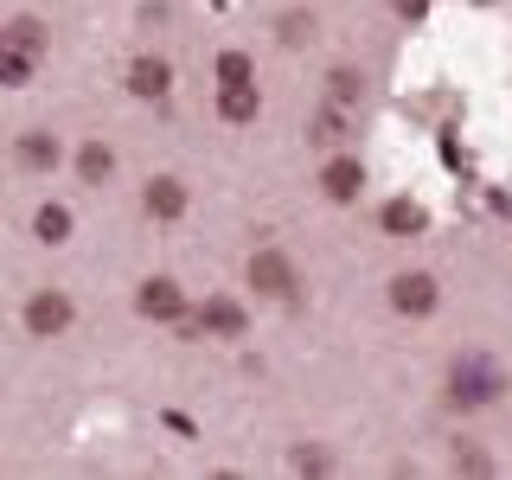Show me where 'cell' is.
Segmentation results:
<instances>
[{
	"label": "cell",
	"instance_id": "6da1fadb",
	"mask_svg": "<svg viewBox=\"0 0 512 480\" xmlns=\"http://www.w3.org/2000/svg\"><path fill=\"white\" fill-rule=\"evenodd\" d=\"M250 288H263V295L288 301V295H295V263H288L282 250H256V256H250Z\"/></svg>",
	"mask_w": 512,
	"mask_h": 480
},
{
	"label": "cell",
	"instance_id": "7a4b0ae2",
	"mask_svg": "<svg viewBox=\"0 0 512 480\" xmlns=\"http://www.w3.org/2000/svg\"><path fill=\"white\" fill-rule=\"evenodd\" d=\"M64 327H71V301H64V295L45 288V295L26 301V333H32V340H52V333H64Z\"/></svg>",
	"mask_w": 512,
	"mask_h": 480
},
{
	"label": "cell",
	"instance_id": "3957f363",
	"mask_svg": "<svg viewBox=\"0 0 512 480\" xmlns=\"http://www.w3.org/2000/svg\"><path fill=\"white\" fill-rule=\"evenodd\" d=\"M135 308L148 314V320H180L186 314V295H180V282H167V276H154V282H141V295H135Z\"/></svg>",
	"mask_w": 512,
	"mask_h": 480
},
{
	"label": "cell",
	"instance_id": "277c9868",
	"mask_svg": "<svg viewBox=\"0 0 512 480\" xmlns=\"http://www.w3.org/2000/svg\"><path fill=\"white\" fill-rule=\"evenodd\" d=\"M493 391H500L493 365H480V359H461V365H455V404H487Z\"/></svg>",
	"mask_w": 512,
	"mask_h": 480
},
{
	"label": "cell",
	"instance_id": "5b68a950",
	"mask_svg": "<svg viewBox=\"0 0 512 480\" xmlns=\"http://www.w3.org/2000/svg\"><path fill=\"white\" fill-rule=\"evenodd\" d=\"M320 186H327V199L352 205V199H359V186H365V167L352 154H340V160H327V167H320Z\"/></svg>",
	"mask_w": 512,
	"mask_h": 480
},
{
	"label": "cell",
	"instance_id": "8992f818",
	"mask_svg": "<svg viewBox=\"0 0 512 480\" xmlns=\"http://www.w3.org/2000/svg\"><path fill=\"white\" fill-rule=\"evenodd\" d=\"M186 333H224V340H237L244 333V308L237 301H205V314L186 320Z\"/></svg>",
	"mask_w": 512,
	"mask_h": 480
},
{
	"label": "cell",
	"instance_id": "52a82bcc",
	"mask_svg": "<svg viewBox=\"0 0 512 480\" xmlns=\"http://www.w3.org/2000/svg\"><path fill=\"white\" fill-rule=\"evenodd\" d=\"M391 308L397 314H429V308H436V282H429V276H397L391 282Z\"/></svg>",
	"mask_w": 512,
	"mask_h": 480
},
{
	"label": "cell",
	"instance_id": "ba28073f",
	"mask_svg": "<svg viewBox=\"0 0 512 480\" xmlns=\"http://www.w3.org/2000/svg\"><path fill=\"white\" fill-rule=\"evenodd\" d=\"M128 90L135 96H167L173 90V71L160 58H135V71H128Z\"/></svg>",
	"mask_w": 512,
	"mask_h": 480
},
{
	"label": "cell",
	"instance_id": "9c48e42d",
	"mask_svg": "<svg viewBox=\"0 0 512 480\" xmlns=\"http://www.w3.org/2000/svg\"><path fill=\"white\" fill-rule=\"evenodd\" d=\"M20 167H32V173H45V167H58V141L52 135H20Z\"/></svg>",
	"mask_w": 512,
	"mask_h": 480
},
{
	"label": "cell",
	"instance_id": "30bf717a",
	"mask_svg": "<svg viewBox=\"0 0 512 480\" xmlns=\"http://www.w3.org/2000/svg\"><path fill=\"white\" fill-rule=\"evenodd\" d=\"M148 212H154V218H180V212H186V186H180V180H154V186H148Z\"/></svg>",
	"mask_w": 512,
	"mask_h": 480
},
{
	"label": "cell",
	"instance_id": "8fae6325",
	"mask_svg": "<svg viewBox=\"0 0 512 480\" xmlns=\"http://www.w3.org/2000/svg\"><path fill=\"white\" fill-rule=\"evenodd\" d=\"M218 109H224V122H256V84H224Z\"/></svg>",
	"mask_w": 512,
	"mask_h": 480
},
{
	"label": "cell",
	"instance_id": "7c38bea8",
	"mask_svg": "<svg viewBox=\"0 0 512 480\" xmlns=\"http://www.w3.org/2000/svg\"><path fill=\"white\" fill-rule=\"evenodd\" d=\"M384 231H397V237L423 231V205H410V199H391V205H384Z\"/></svg>",
	"mask_w": 512,
	"mask_h": 480
},
{
	"label": "cell",
	"instance_id": "4fadbf2b",
	"mask_svg": "<svg viewBox=\"0 0 512 480\" xmlns=\"http://www.w3.org/2000/svg\"><path fill=\"white\" fill-rule=\"evenodd\" d=\"M32 64H39L32 52H20V45H7V39H0V84H26V77H32Z\"/></svg>",
	"mask_w": 512,
	"mask_h": 480
},
{
	"label": "cell",
	"instance_id": "5bb4252c",
	"mask_svg": "<svg viewBox=\"0 0 512 480\" xmlns=\"http://www.w3.org/2000/svg\"><path fill=\"white\" fill-rule=\"evenodd\" d=\"M32 231H39L45 244H64V237H71V212H64V205H39V218H32Z\"/></svg>",
	"mask_w": 512,
	"mask_h": 480
},
{
	"label": "cell",
	"instance_id": "9a60e30c",
	"mask_svg": "<svg viewBox=\"0 0 512 480\" xmlns=\"http://www.w3.org/2000/svg\"><path fill=\"white\" fill-rule=\"evenodd\" d=\"M77 173H84V180L96 186V180H109V173H116V154L103 148V141H90L84 154H77Z\"/></svg>",
	"mask_w": 512,
	"mask_h": 480
},
{
	"label": "cell",
	"instance_id": "2e32d148",
	"mask_svg": "<svg viewBox=\"0 0 512 480\" xmlns=\"http://www.w3.org/2000/svg\"><path fill=\"white\" fill-rule=\"evenodd\" d=\"M7 45H20V52L39 58V52H45V26H39V20H13V26H7Z\"/></svg>",
	"mask_w": 512,
	"mask_h": 480
},
{
	"label": "cell",
	"instance_id": "e0dca14e",
	"mask_svg": "<svg viewBox=\"0 0 512 480\" xmlns=\"http://www.w3.org/2000/svg\"><path fill=\"white\" fill-rule=\"evenodd\" d=\"M250 77H256V71H250L244 52H224V58H218V84H250Z\"/></svg>",
	"mask_w": 512,
	"mask_h": 480
},
{
	"label": "cell",
	"instance_id": "ac0fdd59",
	"mask_svg": "<svg viewBox=\"0 0 512 480\" xmlns=\"http://www.w3.org/2000/svg\"><path fill=\"white\" fill-rule=\"evenodd\" d=\"M327 84H333V103H340V109H346V103H359V90H365V77H359V71H333V77H327Z\"/></svg>",
	"mask_w": 512,
	"mask_h": 480
},
{
	"label": "cell",
	"instance_id": "d6986e66",
	"mask_svg": "<svg viewBox=\"0 0 512 480\" xmlns=\"http://www.w3.org/2000/svg\"><path fill=\"white\" fill-rule=\"evenodd\" d=\"M340 135H346V122H340V103H333V109H320V116H314V141H327V148H333Z\"/></svg>",
	"mask_w": 512,
	"mask_h": 480
},
{
	"label": "cell",
	"instance_id": "ffe728a7",
	"mask_svg": "<svg viewBox=\"0 0 512 480\" xmlns=\"http://www.w3.org/2000/svg\"><path fill=\"white\" fill-rule=\"evenodd\" d=\"M308 32H314V20H301V13H288V20H282V39H288V45H301Z\"/></svg>",
	"mask_w": 512,
	"mask_h": 480
},
{
	"label": "cell",
	"instance_id": "44dd1931",
	"mask_svg": "<svg viewBox=\"0 0 512 480\" xmlns=\"http://www.w3.org/2000/svg\"><path fill=\"white\" fill-rule=\"evenodd\" d=\"M397 13H404V20H416V13H429V0H397Z\"/></svg>",
	"mask_w": 512,
	"mask_h": 480
},
{
	"label": "cell",
	"instance_id": "7402d4cb",
	"mask_svg": "<svg viewBox=\"0 0 512 480\" xmlns=\"http://www.w3.org/2000/svg\"><path fill=\"white\" fill-rule=\"evenodd\" d=\"M0 39H7V32H0Z\"/></svg>",
	"mask_w": 512,
	"mask_h": 480
}]
</instances>
